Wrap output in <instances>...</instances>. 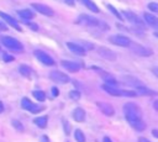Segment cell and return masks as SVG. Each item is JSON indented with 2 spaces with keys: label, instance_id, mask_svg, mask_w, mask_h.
Wrapping results in <instances>:
<instances>
[{
  "label": "cell",
  "instance_id": "cell-1",
  "mask_svg": "<svg viewBox=\"0 0 158 142\" xmlns=\"http://www.w3.org/2000/svg\"><path fill=\"white\" fill-rule=\"evenodd\" d=\"M123 112L126 120L136 131H143L146 128V123L142 120V111L138 105L135 102H127L123 105Z\"/></svg>",
  "mask_w": 158,
  "mask_h": 142
},
{
  "label": "cell",
  "instance_id": "cell-2",
  "mask_svg": "<svg viewBox=\"0 0 158 142\" xmlns=\"http://www.w3.org/2000/svg\"><path fill=\"white\" fill-rule=\"evenodd\" d=\"M79 22L86 25V26H90V27H96V28H102V30H107L109 26L105 23V22H101L100 20L95 19V17H91V16H88V15H80L79 19H78Z\"/></svg>",
  "mask_w": 158,
  "mask_h": 142
},
{
  "label": "cell",
  "instance_id": "cell-3",
  "mask_svg": "<svg viewBox=\"0 0 158 142\" xmlns=\"http://www.w3.org/2000/svg\"><path fill=\"white\" fill-rule=\"evenodd\" d=\"M1 42L5 47L10 48L11 51H16V52H22L23 51V46L21 44V42H19L16 38L10 37V36H5L1 38Z\"/></svg>",
  "mask_w": 158,
  "mask_h": 142
},
{
  "label": "cell",
  "instance_id": "cell-4",
  "mask_svg": "<svg viewBox=\"0 0 158 142\" xmlns=\"http://www.w3.org/2000/svg\"><path fill=\"white\" fill-rule=\"evenodd\" d=\"M109 41L112 43V44H116L118 47H130L132 41L126 37V36H122V35H114V36H110L109 37Z\"/></svg>",
  "mask_w": 158,
  "mask_h": 142
},
{
  "label": "cell",
  "instance_id": "cell-5",
  "mask_svg": "<svg viewBox=\"0 0 158 142\" xmlns=\"http://www.w3.org/2000/svg\"><path fill=\"white\" fill-rule=\"evenodd\" d=\"M128 48H130L133 53H136V54H138V56H141V57H149V56L153 54V51H152V49H149V48H147V47H143L142 44L136 43V42H132Z\"/></svg>",
  "mask_w": 158,
  "mask_h": 142
},
{
  "label": "cell",
  "instance_id": "cell-6",
  "mask_svg": "<svg viewBox=\"0 0 158 142\" xmlns=\"http://www.w3.org/2000/svg\"><path fill=\"white\" fill-rule=\"evenodd\" d=\"M21 106L25 109V110H28V111H31L32 114H37V112H40V111H42L44 107L43 106H40V105H37V104H33L30 99H27V98H22V100H21Z\"/></svg>",
  "mask_w": 158,
  "mask_h": 142
},
{
  "label": "cell",
  "instance_id": "cell-7",
  "mask_svg": "<svg viewBox=\"0 0 158 142\" xmlns=\"http://www.w3.org/2000/svg\"><path fill=\"white\" fill-rule=\"evenodd\" d=\"M35 56H36V58H37L40 62H42L44 65H54V59H53L49 54H47L46 52L40 51V49H36V51H35Z\"/></svg>",
  "mask_w": 158,
  "mask_h": 142
},
{
  "label": "cell",
  "instance_id": "cell-8",
  "mask_svg": "<svg viewBox=\"0 0 158 142\" xmlns=\"http://www.w3.org/2000/svg\"><path fill=\"white\" fill-rule=\"evenodd\" d=\"M122 15H125V17H126L132 25H136V26H138V27L144 28V23H143V21H142L136 14H133L132 11H127V10H125V11H122Z\"/></svg>",
  "mask_w": 158,
  "mask_h": 142
},
{
  "label": "cell",
  "instance_id": "cell-9",
  "mask_svg": "<svg viewBox=\"0 0 158 142\" xmlns=\"http://www.w3.org/2000/svg\"><path fill=\"white\" fill-rule=\"evenodd\" d=\"M49 78H51L53 81L59 83V84H65V83H68V81L70 80L67 74H64V73H62V72H59V70H53V72H51V73H49Z\"/></svg>",
  "mask_w": 158,
  "mask_h": 142
},
{
  "label": "cell",
  "instance_id": "cell-10",
  "mask_svg": "<svg viewBox=\"0 0 158 142\" xmlns=\"http://www.w3.org/2000/svg\"><path fill=\"white\" fill-rule=\"evenodd\" d=\"M98 54L101 58L106 59V61H115L116 59V53L114 51L106 48V47H99L98 48Z\"/></svg>",
  "mask_w": 158,
  "mask_h": 142
},
{
  "label": "cell",
  "instance_id": "cell-11",
  "mask_svg": "<svg viewBox=\"0 0 158 142\" xmlns=\"http://www.w3.org/2000/svg\"><path fill=\"white\" fill-rule=\"evenodd\" d=\"M31 5H32V7H33L36 11H38V12L42 14V15H46V16H53V15H54V11H53L49 6H47V5L37 4V2H33V4H31Z\"/></svg>",
  "mask_w": 158,
  "mask_h": 142
},
{
  "label": "cell",
  "instance_id": "cell-12",
  "mask_svg": "<svg viewBox=\"0 0 158 142\" xmlns=\"http://www.w3.org/2000/svg\"><path fill=\"white\" fill-rule=\"evenodd\" d=\"M98 106H99V109L101 110V112H102L104 115H106V116H112V115L115 114L114 106H112L111 104H109V102L99 101V102H98Z\"/></svg>",
  "mask_w": 158,
  "mask_h": 142
},
{
  "label": "cell",
  "instance_id": "cell-13",
  "mask_svg": "<svg viewBox=\"0 0 158 142\" xmlns=\"http://www.w3.org/2000/svg\"><path fill=\"white\" fill-rule=\"evenodd\" d=\"M67 47L69 51H72L73 53H75L78 56H85V48L81 44H78L74 42H67Z\"/></svg>",
  "mask_w": 158,
  "mask_h": 142
},
{
  "label": "cell",
  "instance_id": "cell-14",
  "mask_svg": "<svg viewBox=\"0 0 158 142\" xmlns=\"http://www.w3.org/2000/svg\"><path fill=\"white\" fill-rule=\"evenodd\" d=\"M121 80H122L125 84H127V85L135 86L136 89H138V88L143 86V83H142V81H139L137 78H135V77H131V75H127V77H122V78H121Z\"/></svg>",
  "mask_w": 158,
  "mask_h": 142
},
{
  "label": "cell",
  "instance_id": "cell-15",
  "mask_svg": "<svg viewBox=\"0 0 158 142\" xmlns=\"http://www.w3.org/2000/svg\"><path fill=\"white\" fill-rule=\"evenodd\" d=\"M0 17H1V19H4V20H5V22H7V23H9L11 27H14L15 30L21 31V27H20L19 22H17L12 16H10V15H7V14H5V12L0 11Z\"/></svg>",
  "mask_w": 158,
  "mask_h": 142
},
{
  "label": "cell",
  "instance_id": "cell-16",
  "mask_svg": "<svg viewBox=\"0 0 158 142\" xmlns=\"http://www.w3.org/2000/svg\"><path fill=\"white\" fill-rule=\"evenodd\" d=\"M60 64H62V67H64L67 70H69V72H78V70H80V64L79 63H75V62H70V61H62L60 62Z\"/></svg>",
  "mask_w": 158,
  "mask_h": 142
},
{
  "label": "cell",
  "instance_id": "cell-17",
  "mask_svg": "<svg viewBox=\"0 0 158 142\" xmlns=\"http://www.w3.org/2000/svg\"><path fill=\"white\" fill-rule=\"evenodd\" d=\"M143 19L146 20V22L149 26H152L153 28H157L158 30V17L157 16H154V15H152L149 12H144L143 14Z\"/></svg>",
  "mask_w": 158,
  "mask_h": 142
},
{
  "label": "cell",
  "instance_id": "cell-18",
  "mask_svg": "<svg viewBox=\"0 0 158 142\" xmlns=\"http://www.w3.org/2000/svg\"><path fill=\"white\" fill-rule=\"evenodd\" d=\"M101 88H102L106 93H109L110 95H112V96H122V90L117 89L116 86H111V85H109V84H102Z\"/></svg>",
  "mask_w": 158,
  "mask_h": 142
},
{
  "label": "cell",
  "instance_id": "cell-19",
  "mask_svg": "<svg viewBox=\"0 0 158 142\" xmlns=\"http://www.w3.org/2000/svg\"><path fill=\"white\" fill-rule=\"evenodd\" d=\"M101 78L104 79V81H105V84H109V85H111V86H116L117 88V85H118V83H117V80L111 75V74H109V73H101Z\"/></svg>",
  "mask_w": 158,
  "mask_h": 142
},
{
  "label": "cell",
  "instance_id": "cell-20",
  "mask_svg": "<svg viewBox=\"0 0 158 142\" xmlns=\"http://www.w3.org/2000/svg\"><path fill=\"white\" fill-rule=\"evenodd\" d=\"M73 119H74L77 122H83V121L85 120V111H84L81 107L74 109V111H73Z\"/></svg>",
  "mask_w": 158,
  "mask_h": 142
},
{
  "label": "cell",
  "instance_id": "cell-21",
  "mask_svg": "<svg viewBox=\"0 0 158 142\" xmlns=\"http://www.w3.org/2000/svg\"><path fill=\"white\" fill-rule=\"evenodd\" d=\"M17 15L21 16L22 19H26V20H31L35 17V14L28 10V9H22V10H17Z\"/></svg>",
  "mask_w": 158,
  "mask_h": 142
},
{
  "label": "cell",
  "instance_id": "cell-22",
  "mask_svg": "<svg viewBox=\"0 0 158 142\" xmlns=\"http://www.w3.org/2000/svg\"><path fill=\"white\" fill-rule=\"evenodd\" d=\"M47 122H48V117L47 116H40V117H36L33 120V123H36L41 128H44L47 126Z\"/></svg>",
  "mask_w": 158,
  "mask_h": 142
},
{
  "label": "cell",
  "instance_id": "cell-23",
  "mask_svg": "<svg viewBox=\"0 0 158 142\" xmlns=\"http://www.w3.org/2000/svg\"><path fill=\"white\" fill-rule=\"evenodd\" d=\"M136 91H137V94H139V95H148V96H151V95H156V94H157L156 91H153V90L146 88L144 85L141 86V88H138V89H136Z\"/></svg>",
  "mask_w": 158,
  "mask_h": 142
},
{
  "label": "cell",
  "instance_id": "cell-24",
  "mask_svg": "<svg viewBox=\"0 0 158 142\" xmlns=\"http://www.w3.org/2000/svg\"><path fill=\"white\" fill-rule=\"evenodd\" d=\"M81 1H83V4H84V5H85L90 11L96 12V14L100 11V10H99V7L95 5V2H94V1H91V0H81Z\"/></svg>",
  "mask_w": 158,
  "mask_h": 142
},
{
  "label": "cell",
  "instance_id": "cell-25",
  "mask_svg": "<svg viewBox=\"0 0 158 142\" xmlns=\"http://www.w3.org/2000/svg\"><path fill=\"white\" fill-rule=\"evenodd\" d=\"M19 70H20V73H21L23 77H31L32 70H31V68H30V67H27L26 64L20 65V67H19Z\"/></svg>",
  "mask_w": 158,
  "mask_h": 142
},
{
  "label": "cell",
  "instance_id": "cell-26",
  "mask_svg": "<svg viewBox=\"0 0 158 142\" xmlns=\"http://www.w3.org/2000/svg\"><path fill=\"white\" fill-rule=\"evenodd\" d=\"M32 94H33V96H35L38 101H44V100H46V94H44L42 90H35Z\"/></svg>",
  "mask_w": 158,
  "mask_h": 142
},
{
  "label": "cell",
  "instance_id": "cell-27",
  "mask_svg": "<svg viewBox=\"0 0 158 142\" xmlns=\"http://www.w3.org/2000/svg\"><path fill=\"white\" fill-rule=\"evenodd\" d=\"M74 137H75L77 142H85V136H84V133H83L81 130H75Z\"/></svg>",
  "mask_w": 158,
  "mask_h": 142
},
{
  "label": "cell",
  "instance_id": "cell-28",
  "mask_svg": "<svg viewBox=\"0 0 158 142\" xmlns=\"http://www.w3.org/2000/svg\"><path fill=\"white\" fill-rule=\"evenodd\" d=\"M106 6H107V9H109V10H110V11H111V12H112V14H114V15H115V16H116V17H117L120 21H122V20H123V16H122V15H121V14H120V12H118V11H117V10H116L114 6H112V5L107 4Z\"/></svg>",
  "mask_w": 158,
  "mask_h": 142
},
{
  "label": "cell",
  "instance_id": "cell-29",
  "mask_svg": "<svg viewBox=\"0 0 158 142\" xmlns=\"http://www.w3.org/2000/svg\"><path fill=\"white\" fill-rule=\"evenodd\" d=\"M68 95L73 100H79L80 99V91H78V90H72V91H69Z\"/></svg>",
  "mask_w": 158,
  "mask_h": 142
},
{
  "label": "cell",
  "instance_id": "cell-30",
  "mask_svg": "<svg viewBox=\"0 0 158 142\" xmlns=\"http://www.w3.org/2000/svg\"><path fill=\"white\" fill-rule=\"evenodd\" d=\"M12 126H14L17 131H20V132L23 131V126H22V123H21L20 121H17V120H12Z\"/></svg>",
  "mask_w": 158,
  "mask_h": 142
},
{
  "label": "cell",
  "instance_id": "cell-31",
  "mask_svg": "<svg viewBox=\"0 0 158 142\" xmlns=\"http://www.w3.org/2000/svg\"><path fill=\"white\" fill-rule=\"evenodd\" d=\"M147 6H148V9H149L152 12L158 14V2H149Z\"/></svg>",
  "mask_w": 158,
  "mask_h": 142
},
{
  "label": "cell",
  "instance_id": "cell-32",
  "mask_svg": "<svg viewBox=\"0 0 158 142\" xmlns=\"http://www.w3.org/2000/svg\"><path fill=\"white\" fill-rule=\"evenodd\" d=\"M63 128H64V133H65V135H69V132H70V126H69V123H68V121H67L65 119H63Z\"/></svg>",
  "mask_w": 158,
  "mask_h": 142
},
{
  "label": "cell",
  "instance_id": "cell-33",
  "mask_svg": "<svg viewBox=\"0 0 158 142\" xmlns=\"http://www.w3.org/2000/svg\"><path fill=\"white\" fill-rule=\"evenodd\" d=\"M26 25H27L28 28H31V30H33V31H37V30H38V26H37V23H35V22H27Z\"/></svg>",
  "mask_w": 158,
  "mask_h": 142
},
{
  "label": "cell",
  "instance_id": "cell-34",
  "mask_svg": "<svg viewBox=\"0 0 158 142\" xmlns=\"http://www.w3.org/2000/svg\"><path fill=\"white\" fill-rule=\"evenodd\" d=\"M2 59H4L5 62H12V61H14V57L10 56V54H7V53H4V54H2Z\"/></svg>",
  "mask_w": 158,
  "mask_h": 142
},
{
  "label": "cell",
  "instance_id": "cell-35",
  "mask_svg": "<svg viewBox=\"0 0 158 142\" xmlns=\"http://www.w3.org/2000/svg\"><path fill=\"white\" fill-rule=\"evenodd\" d=\"M0 31H7V26L2 21H0Z\"/></svg>",
  "mask_w": 158,
  "mask_h": 142
},
{
  "label": "cell",
  "instance_id": "cell-36",
  "mask_svg": "<svg viewBox=\"0 0 158 142\" xmlns=\"http://www.w3.org/2000/svg\"><path fill=\"white\" fill-rule=\"evenodd\" d=\"M40 142H49V138L47 136H41L40 137Z\"/></svg>",
  "mask_w": 158,
  "mask_h": 142
},
{
  "label": "cell",
  "instance_id": "cell-37",
  "mask_svg": "<svg viewBox=\"0 0 158 142\" xmlns=\"http://www.w3.org/2000/svg\"><path fill=\"white\" fill-rule=\"evenodd\" d=\"M52 94H53V96H58V94H59V93H58V89H57L56 86H53V88H52Z\"/></svg>",
  "mask_w": 158,
  "mask_h": 142
},
{
  "label": "cell",
  "instance_id": "cell-38",
  "mask_svg": "<svg viewBox=\"0 0 158 142\" xmlns=\"http://www.w3.org/2000/svg\"><path fill=\"white\" fill-rule=\"evenodd\" d=\"M152 72H153V74L158 78V67H153V68H152Z\"/></svg>",
  "mask_w": 158,
  "mask_h": 142
},
{
  "label": "cell",
  "instance_id": "cell-39",
  "mask_svg": "<svg viewBox=\"0 0 158 142\" xmlns=\"http://www.w3.org/2000/svg\"><path fill=\"white\" fill-rule=\"evenodd\" d=\"M64 1H65V4H68L70 6H74V0H64Z\"/></svg>",
  "mask_w": 158,
  "mask_h": 142
},
{
  "label": "cell",
  "instance_id": "cell-40",
  "mask_svg": "<svg viewBox=\"0 0 158 142\" xmlns=\"http://www.w3.org/2000/svg\"><path fill=\"white\" fill-rule=\"evenodd\" d=\"M138 142H151V141H148V140L144 138V137H139V138H138Z\"/></svg>",
  "mask_w": 158,
  "mask_h": 142
},
{
  "label": "cell",
  "instance_id": "cell-41",
  "mask_svg": "<svg viewBox=\"0 0 158 142\" xmlns=\"http://www.w3.org/2000/svg\"><path fill=\"white\" fill-rule=\"evenodd\" d=\"M152 133H153V136H154V137H157V138H158V130H152Z\"/></svg>",
  "mask_w": 158,
  "mask_h": 142
},
{
  "label": "cell",
  "instance_id": "cell-42",
  "mask_svg": "<svg viewBox=\"0 0 158 142\" xmlns=\"http://www.w3.org/2000/svg\"><path fill=\"white\" fill-rule=\"evenodd\" d=\"M102 142H112V141H111V140H110L107 136H105V137L102 138Z\"/></svg>",
  "mask_w": 158,
  "mask_h": 142
},
{
  "label": "cell",
  "instance_id": "cell-43",
  "mask_svg": "<svg viewBox=\"0 0 158 142\" xmlns=\"http://www.w3.org/2000/svg\"><path fill=\"white\" fill-rule=\"evenodd\" d=\"M153 107H154V109L158 111V100H156V101L153 102Z\"/></svg>",
  "mask_w": 158,
  "mask_h": 142
},
{
  "label": "cell",
  "instance_id": "cell-44",
  "mask_svg": "<svg viewBox=\"0 0 158 142\" xmlns=\"http://www.w3.org/2000/svg\"><path fill=\"white\" fill-rule=\"evenodd\" d=\"M2 111H4V105H2V102L0 101V114H1Z\"/></svg>",
  "mask_w": 158,
  "mask_h": 142
},
{
  "label": "cell",
  "instance_id": "cell-45",
  "mask_svg": "<svg viewBox=\"0 0 158 142\" xmlns=\"http://www.w3.org/2000/svg\"><path fill=\"white\" fill-rule=\"evenodd\" d=\"M154 36H156V37H158V32H156V33H154Z\"/></svg>",
  "mask_w": 158,
  "mask_h": 142
}]
</instances>
